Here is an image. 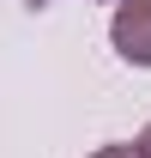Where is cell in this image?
I'll return each mask as SVG.
<instances>
[{"label": "cell", "mask_w": 151, "mask_h": 158, "mask_svg": "<svg viewBox=\"0 0 151 158\" xmlns=\"http://www.w3.org/2000/svg\"><path fill=\"white\" fill-rule=\"evenodd\" d=\"M139 158H151V122H145V134H139Z\"/></svg>", "instance_id": "obj_3"}, {"label": "cell", "mask_w": 151, "mask_h": 158, "mask_svg": "<svg viewBox=\"0 0 151 158\" xmlns=\"http://www.w3.org/2000/svg\"><path fill=\"white\" fill-rule=\"evenodd\" d=\"M91 158H139V146H97Z\"/></svg>", "instance_id": "obj_2"}, {"label": "cell", "mask_w": 151, "mask_h": 158, "mask_svg": "<svg viewBox=\"0 0 151 158\" xmlns=\"http://www.w3.org/2000/svg\"><path fill=\"white\" fill-rule=\"evenodd\" d=\"M109 37H115V55H121V61L151 67V0H121Z\"/></svg>", "instance_id": "obj_1"}]
</instances>
